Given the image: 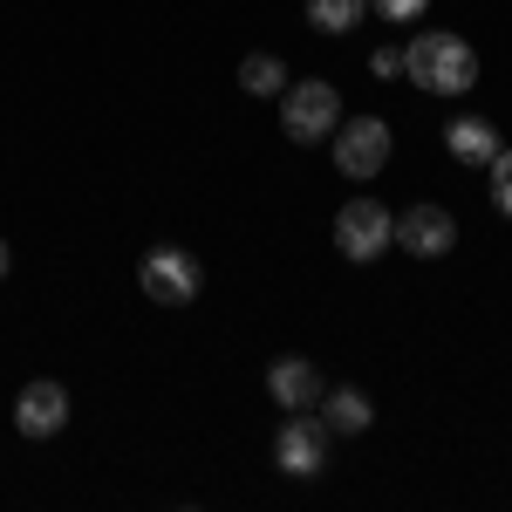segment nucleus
Wrapping results in <instances>:
<instances>
[{
    "label": "nucleus",
    "instance_id": "nucleus-8",
    "mask_svg": "<svg viewBox=\"0 0 512 512\" xmlns=\"http://www.w3.org/2000/svg\"><path fill=\"white\" fill-rule=\"evenodd\" d=\"M69 424V390L62 383H28L14 396V431L21 437H55Z\"/></svg>",
    "mask_w": 512,
    "mask_h": 512
},
{
    "label": "nucleus",
    "instance_id": "nucleus-9",
    "mask_svg": "<svg viewBox=\"0 0 512 512\" xmlns=\"http://www.w3.org/2000/svg\"><path fill=\"white\" fill-rule=\"evenodd\" d=\"M321 390H328V383H321V369H315V362H301V355H280L274 369H267V396L287 403V410H315Z\"/></svg>",
    "mask_w": 512,
    "mask_h": 512
},
{
    "label": "nucleus",
    "instance_id": "nucleus-15",
    "mask_svg": "<svg viewBox=\"0 0 512 512\" xmlns=\"http://www.w3.org/2000/svg\"><path fill=\"white\" fill-rule=\"evenodd\" d=\"M369 76H376V82L403 76V48H376V55H369Z\"/></svg>",
    "mask_w": 512,
    "mask_h": 512
},
{
    "label": "nucleus",
    "instance_id": "nucleus-12",
    "mask_svg": "<svg viewBox=\"0 0 512 512\" xmlns=\"http://www.w3.org/2000/svg\"><path fill=\"white\" fill-rule=\"evenodd\" d=\"M239 82H246V96H280L287 89V69H280V55H246L239 62Z\"/></svg>",
    "mask_w": 512,
    "mask_h": 512
},
{
    "label": "nucleus",
    "instance_id": "nucleus-11",
    "mask_svg": "<svg viewBox=\"0 0 512 512\" xmlns=\"http://www.w3.org/2000/svg\"><path fill=\"white\" fill-rule=\"evenodd\" d=\"M321 424H328V431H342V437L369 431V396L355 390V383H342V390H321Z\"/></svg>",
    "mask_w": 512,
    "mask_h": 512
},
{
    "label": "nucleus",
    "instance_id": "nucleus-6",
    "mask_svg": "<svg viewBox=\"0 0 512 512\" xmlns=\"http://www.w3.org/2000/svg\"><path fill=\"white\" fill-rule=\"evenodd\" d=\"M274 465L287 478H315L321 465H328V424H315L308 410H294L274 437Z\"/></svg>",
    "mask_w": 512,
    "mask_h": 512
},
{
    "label": "nucleus",
    "instance_id": "nucleus-7",
    "mask_svg": "<svg viewBox=\"0 0 512 512\" xmlns=\"http://www.w3.org/2000/svg\"><path fill=\"white\" fill-rule=\"evenodd\" d=\"M396 246H410L417 260H437V253L458 246V219H451L444 205H410V212L396 219Z\"/></svg>",
    "mask_w": 512,
    "mask_h": 512
},
{
    "label": "nucleus",
    "instance_id": "nucleus-14",
    "mask_svg": "<svg viewBox=\"0 0 512 512\" xmlns=\"http://www.w3.org/2000/svg\"><path fill=\"white\" fill-rule=\"evenodd\" d=\"M485 171H492V205H499V212L512 219V151H499V158L485 164Z\"/></svg>",
    "mask_w": 512,
    "mask_h": 512
},
{
    "label": "nucleus",
    "instance_id": "nucleus-2",
    "mask_svg": "<svg viewBox=\"0 0 512 512\" xmlns=\"http://www.w3.org/2000/svg\"><path fill=\"white\" fill-rule=\"evenodd\" d=\"M335 123H342V96H335V82H294V89H280V130H287L294 144H321V137H335Z\"/></svg>",
    "mask_w": 512,
    "mask_h": 512
},
{
    "label": "nucleus",
    "instance_id": "nucleus-3",
    "mask_svg": "<svg viewBox=\"0 0 512 512\" xmlns=\"http://www.w3.org/2000/svg\"><path fill=\"white\" fill-rule=\"evenodd\" d=\"M390 239H396V219L376 198H349V205L335 212V246H342V260H383Z\"/></svg>",
    "mask_w": 512,
    "mask_h": 512
},
{
    "label": "nucleus",
    "instance_id": "nucleus-13",
    "mask_svg": "<svg viewBox=\"0 0 512 512\" xmlns=\"http://www.w3.org/2000/svg\"><path fill=\"white\" fill-rule=\"evenodd\" d=\"M362 7L369 0H308V21H315L321 35H349L355 21H362Z\"/></svg>",
    "mask_w": 512,
    "mask_h": 512
},
{
    "label": "nucleus",
    "instance_id": "nucleus-10",
    "mask_svg": "<svg viewBox=\"0 0 512 512\" xmlns=\"http://www.w3.org/2000/svg\"><path fill=\"white\" fill-rule=\"evenodd\" d=\"M444 151H451L458 164H492L506 144H499V130H492L485 117H458L451 130H444Z\"/></svg>",
    "mask_w": 512,
    "mask_h": 512
},
{
    "label": "nucleus",
    "instance_id": "nucleus-16",
    "mask_svg": "<svg viewBox=\"0 0 512 512\" xmlns=\"http://www.w3.org/2000/svg\"><path fill=\"white\" fill-rule=\"evenodd\" d=\"M383 7V21H417L424 14V0H376Z\"/></svg>",
    "mask_w": 512,
    "mask_h": 512
},
{
    "label": "nucleus",
    "instance_id": "nucleus-4",
    "mask_svg": "<svg viewBox=\"0 0 512 512\" xmlns=\"http://www.w3.org/2000/svg\"><path fill=\"white\" fill-rule=\"evenodd\" d=\"M335 164H342V178H376L390 164V123L383 117L335 123Z\"/></svg>",
    "mask_w": 512,
    "mask_h": 512
},
{
    "label": "nucleus",
    "instance_id": "nucleus-1",
    "mask_svg": "<svg viewBox=\"0 0 512 512\" xmlns=\"http://www.w3.org/2000/svg\"><path fill=\"white\" fill-rule=\"evenodd\" d=\"M403 76L417 82V89H431V96H465L478 82V55H472V41L444 35V28H424L403 48Z\"/></svg>",
    "mask_w": 512,
    "mask_h": 512
},
{
    "label": "nucleus",
    "instance_id": "nucleus-17",
    "mask_svg": "<svg viewBox=\"0 0 512 512\" xmlns=\"http://www.w3.org/2000/svg\"><path fill=\"white\" fill-rule=\"evenodd\" d=\"M0 274H7V239H0Z\"/></svg>",
    "mask_w": 512,
    "mask_h": 512
},
{
    "label": "nucleus",
    "instance_id": "nucleus-5",
    "mask_svg": "<svg viewBox=\"0 0 512 512\" xmlns=\"http://www.w3.org/2000/svg\"><path fill=\"white\" fill-rule=\"evenodd\" d=\"M137 280H144V294L164 301V308L198 301V260L185 253V246H151V253H144V267H137Z\"/></svg>",
    "mask_w": 512,
    "mask_h": 512
}]
</instances>
